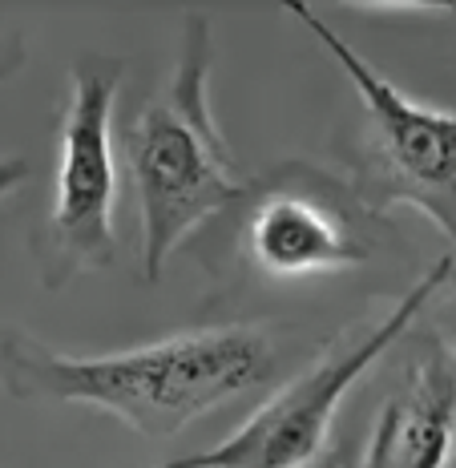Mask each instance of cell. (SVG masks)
<instances>
[{
    "label": "cell",
    "instance_id": "obj_1",
    "mask_svg": "<svg viewBox=\"0 0 456 468\" xmlns=\"http://www.w3.org/2000/svg\"><path fill=\"white\" fill-rule=\"evenodd\" d=\"M270 372L275 344L247 324L178 331L101 356L57 351L21 327L0 331V392L25 404L101 408L145 441L182 432L210 408L267 384Z\"/></svg>",
    "mask_w": 456,
    "mask_h": 468
},
{
    "label": "cell",
    "instance_id": "obj_2",
    "mask_svg": "<svg viewBox=\"0 0 456 468\" xmlns=\"http://www.w3.org/2000/svg\"><path fill=\"white\" fill-rule=\"evenodd\" d=\"M142 214V275L158 279L182 239L239 207L250 182L239 178L230 145L210 113V28L190 13L170 85L118 130Z\"/></svg>",
    "mask_w": 456,
    "mask_h": 468
},
{
    "label": "cell",
    "instance_id": "obj_3",
    "mask_svg": "<svg viewBox=\"0 0 456 468\" xmlns=\"http://www.w3.org/2000/svg\"><path fill=\"white\" fill-rule=\"evenodd\" d=\"M449 279L452 255H444L412 282V291L400 295L392 311H384L367 327L335 335L323 356L287 388L263 399V408L239 432H230L207 452L174 456L154 468H312L327 444V428H332L344 396L380 364L387 347L400 344L404 331L424 315V307L449 287Z\"/></svg>",
    "mask_w": 456,
    "mask_h": 468
},
{
    "label": "cell",
    "instance_id": "obj_4",
    "mask_svg": "<svg viewBox=\"0 0 456 468\" xmlns=\"http://www.w3.org/2000/svg\"><path fill=\"white\" fill-rule=\"evenodd\" d=\"M125 65L118 57L85 53L69 69V97L57 138V178L53 202L33 234L37 275L48 291L65 287L77 275H90L113 262L118 234V105Z\"/></svg>",
    "mask_w": 456,
    "mask_h": 468
},
{
    "label": "cell",
    "instance_id": "obj_5",
    "mask_svg": "<svg viewBox=\"0 0 456 468\" xmlns=\"http://www.w3.org/2000/svg\"><path fill=\"white\" fill-rule=\"evenodd\" d=\"M295 21L339 61L364 101L367 130L360 133L355 162V198L372 214H384L396 202L424 210L456 250V113L432 110L404 97L335 33L312 5H287Z\"/></svg>",
    "mask_w": 456,
    "mask_h": 468
},
{
    "label": "cell",
    "instance_id": "obj_6",
    "mask_svg": "<svg viewBox=\"0 0 456 468\" xmlns=\"http://www.w3.org/2000/svg\"><path fill=\"white\" fill-rule=\"evenodd\" d=\"M242 214V255L267 279H312L364 267L376 255V214L339 182L307 165L250 182Z\"/></svg>",
    "mask_w": 456,
    "mask_h": 468
},
{
    "label": "cell",
    "instance_id": "obj_7",
    "mask_svg": "<svg viewBox=\"0 0 456 468\" xmlns=\"http://www.w3.org/2000/svg\"><path fill=\"white\" fill-rule=\"evenodd\" d=\"M352 468H456V364L440 344L408 364Z\"/></svg>",
    "mask_w": 456,
    "mask_h": 468
},
{
    "label": "cell",
    "instance_id": "obj_8",
    "mask_svg": "<svg viewBox=\"0 0 456 468\" xmlns=\"http://www.w3.org/2000/svg\"><path fill=\"white\" fill-rule=\"evenodd\" d=\"M436 344L444 347V356L456 364V279L444 287V303L436 307Z\"/></svg>",
    "mask_w": 456,
    "mask_h": 468
},
{
    "label": "cell",
    "instance_id": "obj_9",
    "mask_svg": "<svg viewBox=\"0 0 456 468\" xmlns=\"http://www.w3.org/2000/svg\"><path fill=\"white\" fill-rule=\"evenodd\" d=\"M25 61H28V45H25V37H21V33L0 37V85L13 81V77L25 69Z\"/></svg>",
    "mask_w": 456,
    "mask_h": 468
},
{
    "label": "cell",
    "instance_id": "obj_10",
    "mask_svg": "<svg viewBox=\"0 0 456 468\" xmlns=\"http://www.w3.org/2000/svg\"><path fill=\"white\" fill-rule=\"evenodd\" d=\"M25 178H28V162L25 158H5V162H0V198H5V194H13Z\"/></svg>",
    "mask_w": 456,
    "mask_h": 468
}]
</instances>
